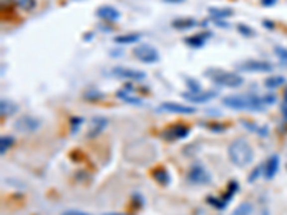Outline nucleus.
<instances>
[{"label":"nucleus","mask_w":287,"mask_h":215,"mask_svg":"<svg viewBox=\"0 0 287 215\" xmlns=\"http://www.w3.org/2000/svg\"><path fill=\"white\" fill-rule=\"evenodd\" d=\"M223 103L230 109L253 111V112L263 111L266 106L263 102V96L257 95H228L223 99Z\"/></svg>","instance_id":"nucleus-1"},{"label":"nucleus","mask_w":287,"mask_h":215,"mask_svg":"<svg viewBox=\"0 0 287 215\" xmlns=\"http://www.w3.org/2000/svg\"><path fill=\"white\" fill-rule=\"evenodd\" d=\"M228 158L238 168H244L253 162L254 151L244 138L234 140L228 146Z\"/></svg>","instance_id":"nucleus-2"},{"label":"nucleus","mask_w":287,"mask_h":215,"mask_svg":"<svg viewBox=\"0 0 287 215\" xmlns=\"http://www.w3.org/2000/svg\"><path fill=\"white\" fill-rule=\"evenodd\" d=\"M214 83L224 86V88H240L244 83V77L234 72L227 71H212V73H207Z\"/></svg>","instance_id":"nucleus-3"},{"label":"nucleus","mask_w":287,"mask_h":215,"mask_svg":"<svg viewBox=\"0 0 287 215\" xmlns=\"http://www.w3.org/2000/svg\"><path fill=\"white\" fill-rule=\"evenodd\" d=\"M188 181L194 185H205L211 181V174L207 171V168L200 162L191 165L190 171H188Z\"/></svg>","instance_id":"nucleus-4"},{"label":"nucleus","mask_w":287,"mask_h":215,"mask_svg":"<svg viewBox=\"0 0 287 215\" xmlns=\"http://www.w3.org/2000/svg\"><path fill=\"white\" fill-rule=\"evenodd\" d=\"M134 56L137 58L139 62H142V64H157V62L160 61V53H158V51H157L154 46L147 45V43L137 46V48L134 49Z\"/></svg>","instance_id":"nucleus-5"},{"label":"nucleus","mask_w":287,"mask_h":215,"mask_svg":"<svg viewBox=\"0 0 287 215\" xmlns=\"http://www.w3.org/2000/svg\"><path fill=\"white\" fill-rule=\"evenodd\" d=\"M238 71L241 72H259V73H266L273 71V65L266 61H246L243 64L237 65Z\"/></svg>","instance_id":"nucleus-6"},{"label":"nucleus","mask_w":287,"mask_h":215,"mask_svg":"<svg viewBox=\"0 0 287 215\" xmlns=\"http://www.w3.org/2000/svg\"><path fill=\"white\" fill-rule=\"evenodd\" d=\"M238 191V182L237 181H231L230 184H228V190L225 192V195H223L221 198H208V203L214 205L217 210H223L227 207V204L231 201V198L237 194Z\"/></svg>","instance_id":"nucleus-7"},{"label":"nucleus","mask_w":287,"mask_h":215,"mask_svg":"<svg viewBox=\"0 0 287 215\" xmlns=\"http://www.w3.org/2000/svg\"><path fill=\"white\" fill-rule=\"evenodd\" d=\"M40 121L33 116H22L14 122V128L22 132V134H29V132H36L40 128Z\"/></svg>","instance_id":"nucleus-8"},{"label":"nucleus","mask_w":287,"mask_h":215,"mask_svg":"<svg viewBox=\"0 0 287 215\" xmlns=\"http://www.w3.org/2000/svg\"><path fill=\"white\" fill-rule=\"evenodd\" d=\"M112 73L116 77H122L128 80H144L147 75L142 71L138 69H131V68H124V66H116L112 69Z\"/></svg>","instance_id":"nucleus-9"},{"label":"nucleus","mask_w":287,"mask_h":215,"mask_svg":"<svg viewBox=\"0 0 287 215\" xmlns=\"http://www.w3.org/2000/svg\"><path fill=\"white\" fill-rule=\"evenodd\" d=\"M217 96V92L215 90H200V92H184L183 93V98L187 99L190 102H194V103H204V102H208L214 99Z\"/></svg>","instance_id":"nucleus-10"},{"label":"nucleus","mask_w":287,"mask_h":215,"mask_svg":"<svg viewBox=\"0 0 287 215\" xmlns=\"http://www.w3.org/2000/svg\"><path fill=\"white\" fill-rule=\"evenodd\" d=\"M190 134V128L186 125H173L167 128L163 132V138L167 141H178L184 140Z\"/></svg>","instance_id":"nucleus-11"},{"label":"nucleus","mask_w":287,"mask_h":215,"mask_svg":"<svg viewBox=\"0 0 287 215\" xmlns=\"http://www.w3.org/2000/svg\"><path fill=\"white\" fill-rule=\"evenodd\" d=\"M108 127V119L103 116H95L91 119L89 129H88V138H95L98 137L100 132Z\"/></svg>","instance_id":"nucleus-12"},{"label":"nucleus","mask_w":287,"mask_h":215,"mask_svg":"<svg viewBox=\"0 0 287 215\" xmlns=\"http://www.w3.org/2000/svg\"><path fill=\"white\" fill-rule=\"evenodd\" d=\"M161 109L167 112H173V114L190 115L195 112V108H191L187 105H181V103H175V102H164L161 105Z\"/></svg>","instance_id":"nucleus-13"},{"label":"nucleus","mask_w":287,"mask_h":215,"mask_svg":"<svg viewBox=\"0 0 287 215\" xmlns=\"http://www.w3.org/2000/svg\"><path fill=\"white\" fill-rule=\"evenodd\" d=\"M96 16L105 22H118L121 17V13L113 6H100L96 10Z\"/></svg>","instance_id":"nucleus-14"},{"label":"nucleus","mask_w":287,"mask_h":215,"mask_svg":"<svg viewBox=\"0 0 287 215\" xmlns=\"http://www.w3.org/2000/svg\"><path fill=\"white\" fill-rule=\"evenodd\" d=\"M211 36V32H202V33H198V35H194V36H190V38L186 39V43H187L188 46H191V48L198 49V48H202L205 45V42Z\"/></svg>","instance_id":"nucleus-15"},{"label":"nucleus","mask_w":287,"mask_h":215,"mask_svg":"<svg viewBox=\"0 0 287 215\" xmlns=\"http://www.w3.org/2000/svg\"><path fill=\"white\" fill-rule=\"evenodd\" d=\"M279 166H280V159H279V156H277V155H272V156L267 159L266 165H264V177L267 178V179H272V178L277 174Z\"/></svg>","instance_id":"nucleus-16"},{"label":"nucleus","mask_w":287,"mask_h":215,"mask_svg":"<svg viewBox=\"0 0 287 215\" xmlns=\"http://www.w3.org/2000/svg\"><path fill=\"white\" fill-rule=\"evenodd\" d=\"M208 13L211 14L212 19H215L218 22V20H224L227 17L233 16V9H230V7H210Z\"/></svg>","instance_id":"nucleus-17"},{"label":"nucleus","mask_w":287,"mask_h":215,"mask_svg":"<svg viewBox=\"0 0 287 215\" xmlns=\"http://www.w3.org/2000/svg\"><path fill=\"white\" fill-rule=\"evenodd\" d=\"M197 25V20L195 19H191V17H180V19H175L173 22V26L175 29H180V30H187L191 29Z\"/></svg>","instance_id":"nucleus-18"},{"label":"nucleus","mask_w":287,"mask_h":215,"mask_svg":"<svg viewBox=\"0 0 287 215\" xmlns=\"http://www.w3.org/2000/svg\"><path fill=\"white\" fill-rule=\"evenodd\" d=\"M139 39H141V33H128V35L116 36L113 40L118 45H132V43H137Z\"/></svg>","instance_id":"nucleus-19"},{"label":"nucleus","mask_w":287,"mask_h":215,"mask_svg":"<svg viewBox=\"0 0 287 215\" xmlns=\"http://www.w3.org/2000/svg\"><path fill=\"white\" fill-rule=\"evenodd\" d=\"M17 111V105L16 103H13L12 101H1V103H0V112H1V115L3 116H10V115H13L14 112Z\"/></svg>","instance_id":"nucleus-20"},{"label":"nucleus","mask_w":287,"mask_h":215,"mask_svg":"<svg viewBox=\"0 0 287 215\" xmlns=\"http://www.w3.org/2000/svg\"><path fill=\"white\" fill-rule=\"evenodd\" d=\"M154 179L160 184V185H168L170 184V174H168V171H165V169H157V171H154Z\"/></svg>","instance_id":"nucleus-21"},{"label":"nucleus","mask_w":287,"mask_h":215,"mask_svg":"<svg viewBox=\"0 0 287 215\" xmlns=\"http://www.w3.org/2000/svg\"><path fill=\"white\" fill-rule=\"evenodd\" d=\"M286 82V79H285V76H270V77H267L266 79V88L269 89H276L279 88V86H282L283 83Z\"/></svg>","instance_id":"nucleus-22"},{"label":"nucleus","mask_w":287,"mask_h":215,"mask_svg":"<svg viewBox=\"0 0 287 215\" xmlns=\"http://www.w3.org/2000/svg\"><path fill=\"white\" fill-rule=\"evenodd\" d=\"M12 1L25 12H32L36 7V0H12Z\"/></svg>","instance_id":"nucleus-23"},{"label":"nucleus","mask_w":287,"mask_h":215,"mask_svg":"<svg viewBox=\"0 0 287 215\" xmlns=\"http://www.w3.org/2000/svg\"><path fill=\"white\" fill-rule=\"evenodd\" d=\"M251 214H253V204L241 203L230 215H251Z\"/></svg>","instance_id":"nucleus-24"},{"label":"nucleus","mask_w":287,"mask_h":215,"mask_svg":"<svg viewBox=\"0 0 287 215\" xmlns=\"http://www.w3.org/2000/svg\"><path fill=\"white\" fill-rule=\"evenodd\" d=\"M13 142H14V138H13V137H1V140H0V153L4 155L6 152L10 149Z\"/></svg>","instance_id":"nucleus-25"},{"label":"nucleus","mask_w":287,"mask_h":215,"mask_svg":"<svg viewBox=\"0 0 287 215\" xmlns=\"http://www.w3.org/2000/svg\"><path fill=\"white\" fill-rule=\"evenodd\" d=\"M118 98H119V99H122V101L128 102V103H134V105H139V103H142L141 99L134 98L131 93H128V92H125V90H119V92H118Z\"/></svg>","instance_id":"nucleus-26"},{"label":"nucleus","mask_w":287,"mask_h":215,"mask_svg":"<svg viewBox=\"0 0 287 215\" xmlns=\"http://www.w3.org/2000/svg\"><path fill=\"white\" fill-rule=\"evenodd\" d=\"M275 53H276V56L279 58L280 64L283 65V66L287 69V49L286 48H283V46H276Z\"/></svg>","instance_id":"nucleus-27"},{"label":"nucleus","mask_w":287,"mask_h":215,"mask_svg":"<svg viewBox=\"0 0 287 215\" xmlns=\"http://www.w3.org/2000/svg\"><path fill=\"white\" fill-rule=\"evenodd\" d=\"M241 124H243L246 128H249L251 132L260 134V135H263V137H264V135H267V132H266V131H267V128H260V127H257V125H254V124H251V122H244V121H243Z\"/></svg>","instance_id":"nucleus-28"},{"label":"nucleus","mask_w":287,"mask_h":215,"mask_svg":"<svg viewBox=\"0 0 287 215\" xmlns=\"http://www.w3.org/2000/svg\"><path fill=\"white\" fill-rule=\"evenodd\" d=\"M237 29H238V32H240L243 36H246V38H250V36H254V35H256V33H254V30H253L250 26L238 25Z\"/></svg>","instance_id":"nucleus-29"},{"label":"nucleus","mask_w":287,"mask_h":215,"mask_svg":"<svg viewBox=\"0 0 287 215\" xmlns=\"http://www.w3.org/2000/svg\"><path fill=\"white\" fill-rule=\"evenodd\" d=\"M187 86L190 88V92H200L202 90L200 86V83L194 79H187Z\"/></svg>","instance_id":"nucleus-30"},{"label":"nucleus","mask_w":287,"mask_h":215,"mask_svg":"<svg viewBox=\"0 0 287 215\" xmlns=\"http://www.w3.org/2000/svg\"><path fill=\"white\" fill-rule=\"evenodd\" d=\"M263 171H264V165H260V166H257L253 172H251V175H250V178H249V181L250 182H254L257 178L260 177V174H262Z\"/></svg>","instance_id":"nucleus-31"},{"label":"nucleus","mask_w":287,"mask_h":215,"mask_svg":"<svg viewBox=\"0 0 287 215\" xmlns=\"http://www.w3.org/2000/svg\"><path fill=\"white\" fill-rule=\"evenodd\" d=\"M82 118H72V132L75 134V132H78V129H79V127L82 125Z\"/></svg>","instance_id":"nucleus-32"},{"label":"nucleus","mask_w":287,"mask_h":215,"mask_svg":"<svg viewBox=\"0 0 287 215\" xmlns=\"http://www.w3.org/2000/svg\"><path fill=\"white\" fill-rule=\"evenodd\" d=\"M263 102H264V105H273L276 102V96L273 93H270V95H264V96H263Z\"/></svg>","instance_id":"nucleus-33"},{"label":"nucleus","mask_w":287,"mask_h":215,"mask_svg":"<svg viewBox=\"0 0 287 215\" xmlns=\"http://www.w3.org/2000/svg\"><path fill=\"white\" fill-rule=\"evenodd\" d=\"M62 215H89V214L82 213V211H78V210H68V211H65Z\"/></svg>","instance_id":"nucleus-34"},{"label":"nucleus","mask_w":287,"mask_h":215,"mask_svg":"<svg viewBox=\"0 0 287 215\" xmlns=\"http://www.w3.org/2000/svg\"><path fill=\"white\" fill-rule=\"evenodd\" d=\"M276 1H277V0H262V4L263 6H266V7H269V6L276 4Z\"/></svg>","instance_id":"nucleus-35"},{"label":"nucleus","mask_w":287,"mask_h":215,"mask_svg":"<svg viewBox=\"0 0 287 215\" xmlns=\"http://www.w3.org/2000/svg\"><path fill=\"white\" fill-rule=\"evenodd\" d=\"M263 23H264V26H267V29H273V26H275L273 22H269V20H264Z\"/></svg>","instance_id":"nucleus-36"},{"label":"nucleus","mask_w":287,"mask_h":215,"mask_svg":"<svg viewBox=\"0 0 287 215\" xmlns=\"http://www.w3.org/2000/svg\"><path fill=\"white\" fill-rule=\"evenodd\" d=\"M164 1H167V3H173V4H177V3H181V1H184V0H164Z\"/></svg>","instance_id":"nucleus-37"},{"label":"nucleus","mask_w":287,"mask_h":215,"mask_svg":"<svg viewBox=\"0 0 287 215\" xmlns=\"http://www.w3.org/2000/svg\"><path fill=\"white\" fill-rule=\"evenodd\" d=\"M282 111H283V116H285V119L287 121V105L286 106H283V109H282Z\"/></svg>","instance_id":"nucleus-38"},{"label":"nucleus","mask_w":287,"mask_h":215,"mask_svg":"<svg viewBox=\"0 0 287 215\" xmlns=\"http://www.w3.org/2000/svg\"><path fill=\"white\" fill-rule=\"evenodd\" d=\"M103 215H126V214H119V213H109V214H103Z\"/></svg>","instance_id":"nucleus-39"}]
</instances>
